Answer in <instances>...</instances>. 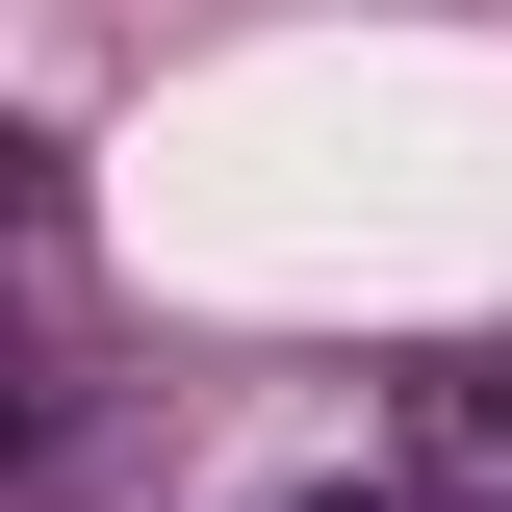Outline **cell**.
Returning <instances> with one entry per match:
<instances>
[{
	"mask_svg": "<svg viewBox=\"0 0 512 512\" xmlns=\"http://www.w3.org/2000/svg\"><path fill=\"white\" fill-rule=\"evenodd\" d=\"M436 461H461V487L512 512V359H461V384H436Z\"/></svg>",
	"mask_w": 512,
	"mask_h": 512,
	"instance_id": "cell-1",
	"label": "cell"
},
{
	"mask_svg": "<svg viewBox=\"0 0 512 512\" xmlns=\"http://www.w3.org/2000/svg\"><path fill=\"white\" fill-rule=\"evenodd\" d=\"M52 461V359H26V308H0V487Z\"/></svg>",
	"mask_w": 512,
	"mask_h": 512,
	"instance_id": "cell-2",
	"label": "cell"
},
{
	"mask_svg": "<svg viewBox=\"0 0 512 512\" xmlns=\"http://www.w3.org/2000/svg\"><path fill=\"white\" fill-rule=\"evenodd\" d=\"M52 205H77V180H52V128H26V103H0V256H26V231H52Z\"/></svg>",
	"mask_w": 512,
	"mask_h": 512,
	"instance_id": "cell-3",
	"label": "cell"
},
{
	"mask_svg": "<svg viewBox=\"0 0 512 512\" xmlns=\"http://www.w3.org/2000/svg\"><path fill=\"white\" fill-rule=\"evenodd\" d=\"M282 512H359V487H282Z\"/></svg>",
	"mask_w": 512,
	"mask_h": 512,
	"instance_id": "cell-4",
	"label": "cell"
}]
</instances>
